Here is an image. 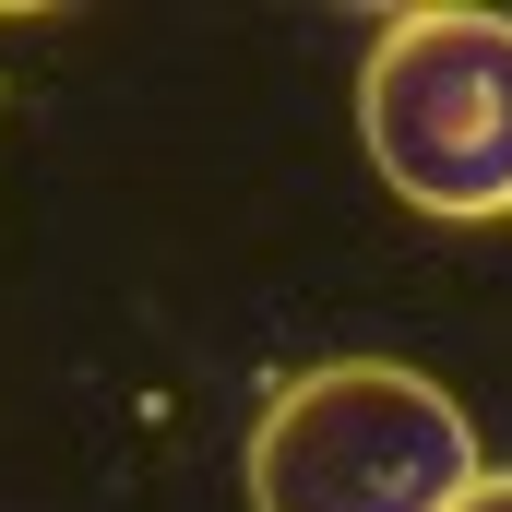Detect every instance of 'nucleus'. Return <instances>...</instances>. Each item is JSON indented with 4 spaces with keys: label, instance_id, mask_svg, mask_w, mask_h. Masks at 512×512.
<instances>
[{
    "label": "nucleus",
    "instance_id": "obj_3",
    "mask_svg": "<svg viewBox=\"0 0 512 512\" xmlns=\"http://www.w3.org/2000/svg\"><path fill=\"white\" fill-rule=\"evenodd\" d=\"M465 512H512V477H477V489H465Z\"/></svg>",
    "mask_w": 512,
    "mask_h": 512
},
{
    "label": "nucleus",
    "instance_id": "obj_2",
    "mask_svg": "<svg viewBox=\"0 0 512 512\" xmlns=\"http://www.w3.org/2000/svg\"><path fill=\"white\" fill-rule=\"evenodd\" d=\"M358 143L441 227L512 215V12L477 0L393 12L358 72Z\"/></svg>",
    "mask_w": 512,
    "mask_h": 512
},
{
    "label": "nucleus",
    "instance_id": "obj_1",
    "mask_svg": "<svg viewBox=\"0 0 512 512\" xmlns=\"http://www.w3.org/2000/svg\"><path fill=\"white\" fill-rule=\"evenodd\" d=\"M477 477L465 405L393 358H322L251 429V512H465Z\"/></svg>",
    "mask_w": 512,
    "mask_h": 512
}]
</instances>
